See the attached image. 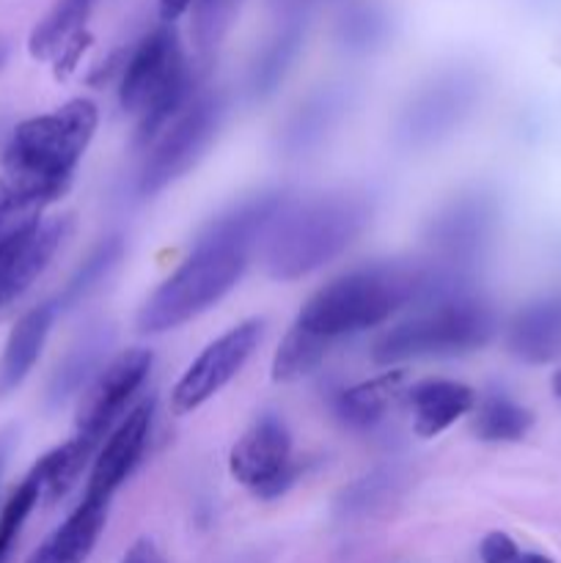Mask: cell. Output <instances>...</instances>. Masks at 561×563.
Masks as SVG:
<instances>
[{
  "label": "cell",
  "mask_w": 561,
  "mask_h": 563,
  "mask_svg": "<svg viewBox=\"0 0 561 563\" xmlns=\"http://www.w3.org/2000/svg\"><path fill=\"white\" fill-rule=\"evenodd\" d=\"M91 0H58L50 9V14L33 27L28 38V49L33 58L50 60L58 58L66 49V44L75 42L86 31V20L91 14Z\"/></svg>",
  "instance_id": "obj_23"
},
{
  "label": "cell",
  "mask_w": 561,
  "mask_h": 563,
  "mask_svg": "<svg viewBox=\"0 0 561 563\" xmlns=\"http://www.w3.org/2000/svg\"><path fill=\"white\" fill-rule=\"evenodd\" d=\"M418 438H438L476 407V394L454 379H424L407 390Z\"/></svg>",
  "instance_id": "obj_18"
},
{
  "label": "cell",
  "mask_w": 561,
  "mask_h": 563,
  "mask_svg": "<svg viewBox=\"0 0 561 563\" xmlns=\"http://www.w3.org/2000/svg\"><path fill=\"white\" fill-rule=\"evenodd\" d=\"M55 313H58L55 302H42V306L31 308L16 319L9 339H6L3 352H0V399L14 394L25 383L28 374L33 372L36 361L42 357L44 344H47Z\"/></svg>",
  "instance_id": "obj_16"
},
{
  "label": "cell",
  "mask_w": 561,
  "mask_h": 563,
  "mask_svg": "<svg viewBox=\"0 0 561 563\" xmlns=\"http://www.w3.org/2000/svg\"><path fill=\"white\" fill-rule=\"evenodd\" d=\"M3 465H6V443L0 440V476H3Z\"/></svg>",
  "instance_id": "obj_36"
},
{
  "label": "cell",
  "mask_w": 561,
  "mask_h": 563,
  "mask_svg": "<svg viewBox=\"0 0 561 563\" xmlns=\"http://www.w3.org/2000/svg\"><path fill=\"white\" fill-rule=\"evenodd\" d=\"M262 319H245V322L234 324L229 333L215 339L212 344L187 366V372L182 374L179 383L174 385V390H170V410H174L176 416H187V412L207 405L215 394H220V390L242 372L248 357L253 355V350H256L258 341H262Z\"/></svg>",
  "instance_id": "obj_10"
},
{
  "label": "cell",
  "mask_w": 561,
  "mask_h": 563,
  "mask_svg": "<svg viewBox=\"0 0 561 563\" xmlns=\"http://www.w3.org/2000/svg\"><path fill=\"white\" fill-rule=\"evenodd\" d=\"M110 344H113V328L105 322L91 324V328L77 339V344L66 352V357L58 363V368H55L53 383H50V401H53V405H64L66 399L80 394L82 385L102 372V363Z\"/></svg>",
  "instance_id": "obj_20"
},
{
  "label": "cell",
  "mask_w": 561,
  "mask_h": 563,
  "mask_svg": "<svg viewBox=\"0 0 561 563\" xmlns=\"http://www.w3.org/2000/svg\"><path fill=\"white\" fill-rule=\"evenodd\" d=\"M245 0H193V47L201 60H209L229 36Z\"/></svg>",
  "instance_id": "obj_27"
},
{
  "label": "cell",
  "mask_w": 561,
  "mask_h": 563,
  "mask_svg": "<svg viewBox=\"0 0 561 563\" xmlns=\"http://www.w3.org/2000/svg\"><path fill=\"white\" fill-rule=\"evenodd\" d=\"M42 500V482H38L36 473H28L20 482V487L9 495V500L0 509V563L9 559L11 548H14L16 537H20L22 526L31 517L33 506Z\"/></svg>",
  "instance_id": "obj_29"
},
{
  "label": "cell",
  "mask_w": 561,
  "mask_h": 563,
  "mask_svg": "<svg viewBox=\"0 0 561 563\" xmlns=\"http://www.w3.org/2000/svg\"><path fill=\"white\" fill-rule=\"evenodd\" d=\"M522 563H553L548 555H539V553H522Z\"/></svg>",
  "instance_id": "obj_33"
},
{
  "label": "cell",
  "mask_w": 561,
  "mask_h": 563,
  "mask_svg": "<svg viewBox=\"0 0 561 563\" xmlns=\"http://www.w3.org/2000/svg\"><path fill=\"white\" fill-rule=\"evenodd\" d=\"M336 33H339L341 47L350 53H374L377 47H383L391 33L388 11L372 0H358V3L346 5Z\"/></svg>",
  "instance_id": "obj_25"
},
{
  "label": "cell",
  "mask_w": 561,
  "mask_h": 563,
  "mask_svg": "<svg viewBox=\"0 0 561 563\" xmlns=\"http://www.w3.org/2000/svg\"><path fill=\"white\" fill-rule=\"evenodd\" d=\"M119 102L138 115V146H148L193 102V75L174 25H160L124 58Z\"/></svg>",
  "instance_id": "obj_5"
},
{
  "label": "cell",
  "mask_w": 561,
  "mask_h": 563,
  "mask_svg": "<svg viewBox=\"0 0 561 563\" xmlns=\"http://www.w3.org/2000/svg\"><path fill=\"white\" fill-rule=\"evenodd\" d=\"M6 58H9V44H6L3 38H0V69H3Z\"/></svg>",
  "instance_id": "obj_35"
},
{
  "label": "cell",
  "mask_w": 561,
  "mask_h": 563,
  "mask_svg": "<svg viewBox=\"0 0 561 563\" xmlns=\"http://www.w3.org/2000/svg\"><path fill=\"white\" fill-rule=\"evenodd\" d=\"M154 418V399H143L127 412L119 421V427L108 434L102 445H99L97 456H94L91 476H88L86 495L97 500H108L116 495V489L132 476V471L141 462L143 451H146L148 432H152Z\"/></svg>",
  "instance_id": "obj_13"
},
{
  "label": "cell",
  "mask_w": 561,
  "mask_h": 563,
  "mask_svg": "<svg viewBox=\"0 0 561 563\" xmlns=\"http://www.w3.org/2000/svg\"><path fill=\"white\" fill-rule=\"evenodd\" d=\"M506 346L517 361L544 366L561 357V297H544L520 308L509 322Z\"/></svg>",
  "instance_id": "obj_15"
},
{
  "label": "cell",
  "mask_w": 561,
  "mask_h": 563,
  "mask_svg": "<svg viewBox=\"0 0 561 563\" xmlns=\"http://www.w3.org/2000/svg\"><path fill=\"white\" fill-rule=\"evenodd\" d=\"M302 38H306V25L302 20H289L267 44L262 53L256 55L248 75V91L253 99H270L286 80L289 69L295 66L297 55L302 49Z\"/></svg>",
  "instance_id": "obj_22"
},
{
  "label": "cell",
  "mask_w": 561,
  "mask_h": 563,
  "mask_svg": "<svg viewBox=\"0 0 561 563\" xmlns=\"http://www.w3.org/2000/svg\"><path fill=\"white\" fill-rule=\"evenodd\" d=\"M226 119V99L209 91L193 97V102L157 135V143L148 152L138 176L141 196H157L179 176H185L212 146Z\"/></svg>",
  "instance_id": "obj_7"
},
{
  "label": "cell",
  "mask_w": 561,
  "mask_h": 563,
  "mask_svg": "<svg viewBox=\"0 0 561 563\" xmlns=\"http://www.w3.org/2000/svg\"><path fill=\"white\" fill-rule=\"evenodd\" d=\"M495 225V201L484 192H465L446 203L427 225V240L446 267L462 269L482 253Z\"/></svg>",
  "instance_id": "obj_12"
},
{
  "label": "cell",
  "mask_w": 561,
  "mask_h": 563,
  "mask_svg": "<svg viewBox=\"0 0 561 563\" xmlns=\"http://www.w3.org/2000/svg\"><path fill=\"white\" fill-rule=\"evenodd\" d=\"M498 317L484 300L454 295L418 306L413 317L402 319L374 341L372 357L380 366H396L418 357H457L476 352L493 341Z\"/></svg>",
  "instance_id": "obj_6"
},
{
  "label": "cell",
  "mask_w": 561,
  "mask_h": 563,
  "mask_svg": "<svg viewBox=\"0 0 561 563\" xmlns=\"http://www.w3.org/2000/svg\"><path fill=\"white\" fill-rule=\"evenodd\" d=\"M97 124L91 99H72L53 113L22 121L6 143L0 185L50 207L69 187Z\"/></svg>",
  "instance_id": "obj_2"
},
{
  "label": "cell",
  "mask_w": 561,
  "mask_h": 563,
  "mask_svg": "<svg viewBox=\"0 0 561 563\" xmlns=\"http://www.w3.org/2000/svg\"><path fill=\"white\" fill-rule=\"evenodd\" d=\"M550 388H553L556 399H561V368L553 374V379H550Z\"/></svg>",
  "instance_id": "obj_34"
},
{
  "label": "cell",
  "mask_w": 561,
  "mask_h": 563,
  "mask_svg": "<svg viewBox=\"0 0 561 563\" xmlns=\"http://www.w3.org/2000/svg\"><path fill=\"white\" fill-rule=\"evenodd\" d=\"M405 379L407 374L402 368H391V372H383L380 377L344 388L333 401L336 416L350 429L377 427L385 418V412L391 410V405L399 399Z\"/></svg>",
  "instance_id": "obj_21"
},
{
  "label": "cell",
  "mask_w": 561,
  "mask_h": 563,
  "mask_svg": "<svg viewBox=\"0 0 561 563\" xmlns=\"http://www.w3.org/2000/svg\"><path fill=\"white\" fill-rule=\"evenodd\" d=\"M534 427L531 410L512 401L509 396L493 394L479 405L473 418V432L484 443H517Z\"/></svg>",
  "instance_id": "obj_24"
},
{
  "label": "cell",
  "mask_w": 561,
  "mask_h": 563,
  "mask_svg": "<svg viewBox=\"0 0 561 563\" xmlns=\"http://www.w3.org/2000/svg\"><path fill=\"white\" fill-rule=\"evenodd\" d=\"M69 234V220L55 218L33 229L31 234L0 245V308L20 300L33 280L47 269L50 258Z\"/></svg>",
  "instance_id": "obj_14"
},
{
  "label": "cell",
  "mask_w": 561,
  "mask_h": 563,
  "mask_svg": "<svg viewBox=\"0 0 561 563\" xmlns=\"http://www.w3.org/2000/svg\"><path fill=\"white\" fill-rule=\"evenodd\" d=\"M462 295V269L446 264H369L314 291L295 324L328 346L388 322L399 308Z\"/></svg>",
  "instance_id": "obj_1"
},
{
  "label": "cell",
  "mask_w": 561,
  "mask_h": 563,
  "mask_svg": "<svg viewBox=\"0 0 561 563\" xmlns=\"http://www.w3.org/2000/svg\"><path fill=\"white\" fill-rule=\"evenodd\" d=\"M119 563H168L163 559V553L157 550V544L152 539H138L124 555H121Z\"/></svg>",
  "instance_id": "obj_31"
},
{
  "label": "cell",
  "mask_w": 561,
  "mask_h": 563,
  "mask_svg": "<svg viewBox=\"0 0 561 563\" xmlns=\"http://www.w3.org/2000/svg\"><path fill=\"white\" fill-rule=\"evenodd\" d=\"M479 82L468 69L446 71L421 88L399 115L396 135L410 148L432 146L457 130L476 102Z\"/></svg>",
  "instance_id": "obj_11"
},
{
  "label": "cell",
  "mask_w": 561,
  "mask_h": 563,
  "mask_svg": "<svg viewBox=\"0 0 561 563\" xmlns=\"http://www.w3.org/2000/svg\"><path fill=\"white\" fill-rule=\"evenodd\" d=\"M346 108H350V91L344 86H328L314 91L284 124V132H280L284 154L297 157V154H308L311 148H317L333 132Z\"/></svg>",
  "instance_id": "obj_17"
},
{
  "label": "cell",
  "mask_w": 561,
  "mask_h": 563,
  "mask_svg": "<svg viewBox=\"0 0 561 563\" xmlns=\"http://www.w3.org/2000/svg\"><path fill=\"white\" fill-rule=\"evenodd\" d=\"M372 220V201L363 192H324L289 203L267 234L264 264L275 280H300L336 262Z\"/></svg>",
  "instance_id": "obj_4"
},
{
  "label": "cell",
  "mask_w": 561,
  "mask_h": 563,
  "mask_svg": "<svg viewBox=\"0 0 561 563\" xmlns=\"http://www.w3.org/2000/svg\"><path fill=\"white\" fill-rule=\"evenodd\" d=\"M124 256V240L119 234L108 236V240L99 242L91 253H88L86 262L75 269V275L69 278L66 289L61 291L58 308H75L77 302H82V297L91 295L99 284H102L105 275L119 264V258Z\"/></svg>",
  "instance_id": "obj_28"
},
{
  "label": "cell",
  "mask_w": 561,
  "mask_h": 563,
  "mask_svg": "<svg viewBox=\"0 0 561 563\" xmlns=\"http://www.w3.org/2000/svg\"><path fill=\"white\" fill-rule=\"evenodd\" d=\"M328 352L330 346L324 341L292 324L273 357V379L275 383H297L317 372Z\"/></svg>",
  "instance_id": "obj_26"
},
{
  "label": "cell",
  "mask_w": 561,
  "mask_h": 563,
  "mask_svg": "<svg viewBox=\"0 0 561 563\" xmlns=\"http://www.w3.org/2000/svg\"><path fill=\"white\" fill-rule=\"evenodd\" d=\"M91 3H94V0H91Z\"/></svg>",
  "instance_id": "obj_37"
},
{
  "label": "cell",
  "mask_w": 561,
  "mask_h": 563,
  "mask_svg": "<svg viewBox=\"0 0 561 563\" xmlns=\"http://www.w3.org/2000/svg\"><path fill=\"white\" fill-rule=\"evenodd\" d=\"M152 352L135 346V350L121 352L108 366H102V372L82 390L72 440H77L82 449L97 454L99 445L108 440V434L127 416V405L143 388L148 372H152Z\"/></svg>",
  "instance_id": "obj_8"
},
{
  "label": "cell",
  "mask_w": 561,
  "mask_h": 563,
  "mask_svg": "<svg viewBox=\"0 0 561 563\" xmlns=\"http://www.w3.org/2000/svg\"><path fill=\"white\" fill-rule=\"evenodd\" d=\"M482 561L484 563H522V550L506 533L493 531L482 539Z\"/></svg>",
  "instance_id": "obj_30"
},
{
  "label": "cell",
  "mask_w": 561,
  "mask_h": 563,
  "mask_svg": "<svg viewBox=\"0 0 561 563\" xmlns=\"http://www.w3.org/2000/svg\"><path fill=\"white\" fill-rule=\"evenodd\" d=\"M108 522V500L82 495L80 506L64 520V526L31 555L28 563H82L91 555L99 533Z\"/></svg>",
  "instance_id": "obj_19"
},
{
  "label": "cell",
  "mask_w": 561,
  "mask_h": 563,
  "mask_svg": "<svg viewBox=\"0 0 561 563\" xmlns=\"http://www.w3.org/2000/svg\"><path fill=\"white\" fill-rule=\"evenodd\" d=\"M253 247L251 240L209 220L185 262L141 306V333H165L209 311L242 278Z\"/></svg>",
  "instance_id": "obj_3"
},
{
  "label": "cell",
  "mask_w": 561,
  "mask_h": 563,
  "mask_svg": "<svg viewBox=\"0 0 561 563\" xmlns=\"http://www.w3.org/2000/svg\"><path fill=\"white\" fill-rule=\"evenodd\" d=\"M314 3H317V0H270V5H273L278 14L289 16V20H300L302 11Z\"/></svg>",
  "instance_id": "obj_32"
},
{
  "label": "cell",
  "mask_w": 561,
  "mask_h": 563,
  "mask_svg": "<svg viewBox=\"0 0 561 563\" xmlns=\"http://www.w3.org/2000/svg\"><path fill=\"white\" fill-rule=\"evenodd\" d=\"M229 473L256 498L273 500L295 484L292 434L278 416H262L248 427L229 454Z\"/></svg>",
  "instance_id": "obj_9"
}]
</instances>
